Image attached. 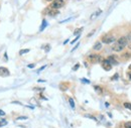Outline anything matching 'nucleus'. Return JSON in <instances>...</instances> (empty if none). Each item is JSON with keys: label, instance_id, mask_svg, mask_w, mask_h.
Instances as JSON below:
<instances>
[{"label": "nucleus", "instance_id": "28", "mask_svg": "<svg viewBox=\"0 0 131 128\" xmlns=\"http://www.w3.org/2000/svg\"><path fill=\"white\" fill-rule=\"evenodd\" d=\"M45 48H46V51H50V46H46Z\"/></svg>", "mask_w": 131, "mask_h": 128}, {"label": "nucleus", "instance_id": "12", "mask_svg": "<svg viewBox=\"0 0 131 128\" xmlns=\"http://www.w3.org/2000/svg\"><path fill=\"white\" fill-rule=\"evenodd\" d=\"M124 107H125L126 109H129V110L131 111V103L125 102V103H124Z\"/></svg>", "mask_w": 131, "mask_h": 128}, {"label": "nucleus", "instance_id": "31", "mask_svg": "<svg viewBox=\"0 0 131 128\" xmlns=\"http://www.w3.org/2000/svg\"><path fill=\"white\" fill-rule=\"evenodd\" d=\"M93 33H94V30H93V31H92V32H90V33H89V35H88V36H91V35H92V34H93Z\"/></svg>", "mask_w": 131, "mask_h": 128}, {"label": "nucleus", "instance_id": "33", "mask_svg": "<svg viewBox=\"0 0 131 128\" xmlns=\"http://www.w3.org/2000/svg\"><path fill=\"white\" fill-rule=\"evenodd\" d=\"M129 70H130V71H131V65H130V66H129Z\"/></svg>", "mask_w": 131, "mask_h": 128}, {"label": "nucleus", "instance_id": "10", "mask_svg": "<svg viewBox=\"0 0 131 128\" xmlns=\"http://www.w3.org/2000/svg\"><path fill=\"white\" fill-rule=\"evenodd\" d=\"M68 85H66V84H61L60 85V88H61V90L62 91H66V90H68Z\"/></svg>", "mask_w": 131, "mask_h": 128}, {"label": "nucleus", "instance_id": "23", "mask_svg": "<svg viewBox=\"0 0 131 128\" xmlns=\"http://www.w3.org/2000/svg\"><path fill=\"white\" fill-rule=\"evenodd\" d=\"M79 67H80V65H79V64H77V65H75V67L73 68V71H77V70L79 69Z\"/></svg>", "mask_w": 131, "mask_h": 128}, {"label": "nucleus", "instance_id": "21", "mask_svg": "<svg viewBox=\"0 0 131 128\" xmlns=\"http://www.w3.org/2000/svg\"><path fill=\"white\" fill-rule=\"evenodd\" d=\"M123 56H124L125 59H130L131 53H124V54H123Z\"/></svg>", "mask_w": 131, "mask_h": 128}, {"label": "nucleus", "instance_id": "15", "mask_svg": "<svg viewBox=\"0 0 131 128\" xmlns=\"http://www.w3.org/2000/svg\"><path fill=\"white\" fill-rule=\"evenodd\" d=\"M5 125H7V121H6V120H1V121H0V127L5 126Z\"/></svg>", "mask_w": 131, "mask_h": 128}, {"label": "nucleus", "instance_id": "2", "mask_svg": "<svg viewBox=\"0 0 131 128\" xmlns=\"http://www.w3.org/2000/svg\"><path fill=\"white\" fill-rule=\"evenodd\" d=\"M65 5V1L64 0H53L52 1L50 8H53V9H60Z\"/></svg>", "mask_w": 131, "mask_h": 128}, {"label": "nucleus", "instance_id": "27", "mask_svg": "<svg viewBox=\"0 0 131 128\" xmlns=\"http://www.w3.org/2000/svg\"><path fill=\"white\" fill-rule=\"evenodd\" d=\"M5 115V112L4 111H2L1 109H0V116H4Z\"/></svg>", "mask_w": 131, "mask_h": 128}, {"label": "nucleus", "instance_id": "32", "mask_svg": "<svg viewBox=\"0 0 131 128\" xmlns=\"http://www.w3.org/2000/svg\"><path fill=\"white\" fill-rule=\"evenodd\" d=\"M47 1H49V2H52V1H53V0H47Z\"/></svg>", "mask_w": 131, "mask_h": 128}, {"label": "nucleus", "instance_id": "11", "mask_svg": "<svg viewBox=\"0 0 131 128\" xmlns=\"http://www.w3.org/2000/svg\"><path fill=\"white\" fill-rule=\"evenodd\" d=\"M46 26H47V21H46V19H43V20H42V25L40 27V31H42Z\"/></svg>", "mask_w": 131, "mask_h": 128}, {"label": "nucleus", "instance_id": "4", "mask_svg": "<svg viewBox=\"0 0 131 128\" xmlns=\"http://www.w3.org/2000/svg\"><path fill=\"white\" fill-rule=\"evenodd\" d=\"M102 41L106 45H109V44H112L115 41V37L112 34H105L102 36Z\"/></svg>", "mask_w": 131, "mask_h": 128}, {"label": "nucleus", "instance_id": "17", "mask_svg": "<svg viewBox=\"0 0 131 128\" xmlns=\"http://www.w3.org/2000/svg\"><path fill=\"white\" fill-rule=\"evenodd\" d=\"M28 51H29V50H28V49H24V50H22V51H19V54H24V53L28 52Z\"/></svg>", "mask_w": 131, "mask_h": 128}, {"label": "nucleus", "instance_id": "26", "mask_svg": "<svg viewBox=\"0 0 131 128\" xmlns=\"http://www.w3.org/2000/svg\"><path fill=\"white\" fill-rule=\"evenodd\" d=\"M82 81H83L84 83H87V84H89V83H90V81H89V80H86V79H82Z\"/></svg>", "mask_w": 131, "mask_h": 128}, {"label": "nucleus", "instance_id": "20", "mask_svg": "<svg viewBox=\"0 0 131 128\" xmlns=\"http://www.w3.org/2000/svg\"><path fill=\"white\" fill-rule=\"evenodd\" d=\"M82 30H83V28L81 27V28H79V29H77V30H75V32H74V34H75V35H76V34L78 35V34H80V32H81Z\"/></svg>", "mask_w": 131, "mask_h": 128}, {"label": "nucleus", "instance_id": "8", "mask_svg": "<svg viewBox=\"0 0 131 128\" xmlns=\"http://www.w3.org/2000/svg\"><path fill=\"white\" fill-rule=\"evenodd\" d=\"M9 71L6 68H0V76H8Z\"/></svg>", "mask_w": 131, "mask_h": 128}, {"label": "nucleus", "instance_id": "29", "mask_svg": "<svg viewBox=\"0 0 131 128\" xmlns=\"http://www.w3.org/2000/svg\"><path fill=\"white\" fill-rule=\"evenodd\" d=\"M117 78H118V74H116V75H115V76H114V77L112 78V80H116V79H117Z\"/></svg>", "mask_w": 131, "mask_h": 128}, {"label": "nucleus", "instance_id": "7", "mask_svg": "<svg viewBox=\"0 0 131 128\" xmlns=\"http://www.w3.org/2000/svg\"><path fill=\"white\" fill-rule=\"evenodd\" d=\"M108 61H109V63L112 65V66H114V65H117L118 64V61H117V59H116V56L115 55H110V56H108V59H107Z\"/></svg>", "mask_w": 131, "mask_h": 128}, {"label": "nucleus", "instance_id": "1", "mask_svg": "<svg viewBox=\"0 0 131 128\" xmlns=\"http://www.w3.org/2000/svg\"><path fill=\"white\" fill-rule=\"evenodd\" d=\"M127 44H128L127 36H122L112 45V50L114 51H121L127 46Z\"/></svg>", "mask_w": 131, "mask_h": 128}, {"label": "nucleus", "instance_id": "9", "mask_svg": "<svg viewBox=\"0 0 131 128\" xmlns=\"http://www.w3.org/2000/svg\"><path fill=\"white\" fill-rule=\"evenodd\" d=\"M95 51H100L102 49V42L101 41H97L95 45H94V48H93Z\"/></svg>", "mask_w": 131, "mask_h": 128}, {"label": "nucleus", "instance_id": "14", "mask_svg": "<svg viewBox=\"0 0 131 128\" xmlns=\"http://www.w3.org/2000/svg\"><path fill=\"white\" fill-rule=\"evenodd\" d=\"M69 102H70V105H71L72 108H75V103H74V100H73L72 98L69 99Z\"/></svg>", "mask_w": 131, "mask_h": 128}, {"label": "nucleus", "instance_id": "22", "mask_svg": "<svg viewBox=\"0 0 131 128\" xmlns=\"http://www.w3.org/2000/svg\"><path fill=\"white\" fill-rule=\"evenodd\" d=\"M25 119H27V117H25V116H20L17 118V120H25Z\"/></svg>", "mask_w": 131, "mask_h": 128}, {"label": "nucleus", "instance_id": "13", "mask_svg": "<svg viewBox=\"0 0 131 128\" xmlns=\"http://www.w3.org/2000/svg\"><path fill=\"white\" fill-rule=\"evenodd\" d=\"M94 88H95V90H96L98 93H102V88H101V87H99V86H95Z\"/></svg>", "mask_w": 131, "mask_h": 128}, {"label": "nucleus", "instance_id": "16", "mask_svg": "<svg viewBox=\"0 0 131 128\" xmlns=\"http://www.w3.org/2000/svg\"><path fill=\"white\" fill-rule=\"evenodd\" d=\"M85 117H87V118H91V119H93V120H95V121H97V119H96V117H94V116H92V115H89V114H86V115H85Z\"/></svg>", "mask_w": 131, "mask_h": 128}, {"label": "nucleus", "instance_id": "5", "mask_svg": "<svg viewBox=\"0 0 131 128\" xmlns=\"http://www.w3.org/2000/svg\"><path fill=\"white\" fill-rule=\"evenodd\" d=\"M101 64H102V67H103V69H104L105 71H110L112 69V65L109 63V61L107 59H104Z\"/></svg>", "mask_w": 131, "mask_h": 128}, {"label": "nucleus", "instance_id": "19", "mask_svg": "<svg viewBox=\"0 0 131 128\" xmlns=\"http://www.w3.org/2000/svg\"><path fill=\"white\" fill-rule=\"evenodd\" d=\"M124 128H131V122H125Z\"/></svg>", "mask_w": 131, "mask_h": 128}, {"label": "nucleus", "instance_id": "25", "mask_svg": "<svg viewBox=\"0 0 131 128\" xmlns=\"http://www.w3.org/2000/svg\"><path fill=\"white\" fill-rule=\"evenodd\" d=\"M27 67H28L29 69H33V68H34V64H30V65H28Z\"/></svg>", "mask_w": 131, "mask_h": 128}, {"label": "nucleus", "instance_id": "3", "mask_svg": "<svg viewBox=\"0 0 131 128\" xmlns=\"http://www.w3.org/2000/svg\"><path fill=\"white\" fill-rule=\"evenodd\" d=\"M103 60L104 59L101 55H99V54H90L89 55V61L91 63H93V64H95V63H102Z\"/></svg>", "mask_w": 131, "mask_h": 128}, {"label": "nucleus", "instance_id": "24", "mask_svg": "<svg viewBox=\"0 0 131 128\" xmlns=\"http://www.w3.org/2000/svg\"><path fill=\"white\" fill-rule=\"evenodd\" d=\"M79 37H80V34H79L78 36H77V37H76V38H75V39H74L73 41H71V44H75V42H76V41H77V40L79 39Z\"/></svg>", "mask_w": 131, "mask_h": 128}, {"label": "nucleus", "instance_id": "18", "mask_svg": "<svg viewBox=\"0 0 131 128\" xmlns=\"http://www.w3.org/2000/svg\"><path fill=\"white\" fill-rule=\"evenodd\" d=\"M127 38H128V44H127V46H128V48L131 50V35L130 36H127Z\"/></svg>", "mask_w": 131, "mask_h": 128}, {"label": "nucleus", "instance_id": "6", "mask_svg": "<svg viewBox=\"0 0 131 128\" xmlns=\"http://www.w3.org/2000/svg\"><path fill=\"white\" fill-rule=\"evenodd\" d=\"M48 10H47V14H49L50 16H55V15H57L60 12H59V10L57 9H53V8H47Z\"/></svg>", "mask_w": 131, "mask_h": 128}, {"label": "nucleus", "instance_id": "30", "mask_svg": "<svg viewBox=\"0 0 131 128\" xmlns=\"http://www.w3.org/2000/svg\"><path fill=\"white\" fill-rule=\"evenodd\" d=\"M128 78L131 80V72H129V73H128Z\"/></svg>", "mask_w": 131, "mask_h": 128}]
</instances>
